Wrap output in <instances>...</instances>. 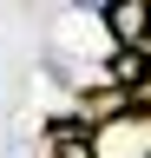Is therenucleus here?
I'll return each mask as SVG.
<instances>
[{
	"label": "nucleus",
	"instance_id": "3",
	"mask_svg": "<svg viewBox=\"0 0 151 158\" xmlns=\"http://www.w3.org/2000/svg\"><path fill=\"white\" fill-rule=\"evenodd\" d=\"M46 158H92V132L72 125V118H53V132H46Z\"/></svg>",
	"mask_w": 151,
	"mask_h": 158
},
{
	"label": "nucleus",
	"instance_id": "1",
	"mask_svg": "<svg viewBox=\"0 0 151 158\" xmlns=\"http://www.w3.org/2000/svg\"><path fill=\"white\" fill-rule=\"evenodd\" d=\"M92 158H151V112H118L92 132Z\"/></svg>",
	"mask_w": 151,
	"mask_h": 158
},
{
	"label": "nucleus",
	"instance_id": "2",
	"mask_svg": "<svg viewBox=\"0 0 151 158\" xmlns=\"http://www.w3.org/2000/svg\"><path fill=\"white\" fill-rule=\"evenodd\" d=\"M99 27L118 53H151V7H105Z\"/></svg>",
	"mask_w": 151,
	"mask_h": 158
}]
</instances>
